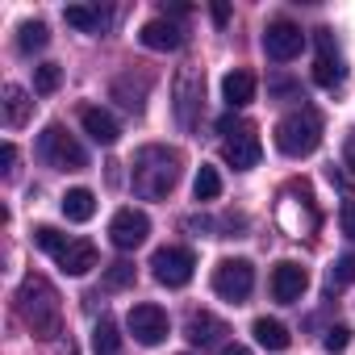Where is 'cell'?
Listing matches in <instances>:
<instances>
[{
	"label": "cell",
	"instance_id": "20",
	"mask_svg": "<svg viewBox=\"0 0 355 355\" xmlns=\"http://www.w3.org/2000/svg\"><path fill=\"white\" fill-rule=\"evenodd\" d=\"M251 334H255V343H259V347H268V351H284V347L293 343L288 326H284V322H276V318H255Z\"/></svg>",
	"mask_w": 355,
	"mask_h": 355
},
{
	"label": "cell",
	"instance_id": "25",
	"mask_svg": "<svg viewBox=\"0 0 355 355\" xmlns=\"http://www.w3.org/2000/svg\"><path fill=\"white\" fill-rule=\"evenodd\" d=\"M51 42V30L42 26V21H26L21 30H17V46H21V55H34V51H42Z\"/></svg>",
	"mask_w": 355,
	"mask_h": 355
},
{
	"label": "cell",
	"instance_id": "7",
	"mask_svg": "<svg viewBox=\"0 0 355 355\" xmlns=\"http://www.w3.org/2000/svg\"><path fill=\"white\" fill-rule=\"evenodd\" d=\"M251 288H255V268H251V259H222V263L214 268V293H218V297L243 305V301L251 297Z\"/></svg>",
	"mask_w": 355,
	"mask_h": 355
},
{
	"label": "cell",
	"instance_id": "32",
	"mask_svg": "<svg viewBox=\"0 0 355 355\" xmlns=\"http://www.w3.org/2000/svg\"><path fill=\"white\" fill-rule=\"evenodd\" d=\"M0 163H5V175H13V163H17V146L13 142L0 146Z\"/></svg>",
	"mask_w": 355,
	"mask_h": 355
},
{
	"label": "cell",
	"instance_id": "33",
	"mask_svg": "<svg viewBox=\"0 0 355 355\" xmlns=\"http://www.w3.org/2000/svg\"><path fill=\"white\" fill-rule=\"evenodd\" d=\"M230 21V5H214V26H226Z\"/></svg>",
	"mask_w": 355,
	"mask_h": 355
},
{
	"label": "cell",
	"instance_id": "10",
	"mask_svg": "<svg viewBox=\"0 0 355 355\" xmlns=\"http://www.w3.org/2000/svg\"><path fill=\"white\" fill-rule=\"evenodd\" d=\"M146 234H150V218H146L142 209H117L113 222H109V239H113L117 251H134V247H142Z\"/></svg>",
	"mask_w": 355,
	"mask_h": 355
},
{
	"label": "cell",
	"instance_id": "9",
	"mask_svg": "<svg viewBox=\"0 0 355 355\" xmlns=\"http://www.w3.org/2000/svg\"><path fill=\"white\" fill-rule=\"evenodd\" d=\"M263 51H268V59H276V63H293L301 51H305V34H301V26H293V21H272L268 30H263Z\"/></svg>",
	"mask_w": 355,
	"mask_h": 355
},
{
	"label": "cell",
	"instance_id": "1",
	"mask_svg": "<svg viewBox=\"0 0 355 355\" xmlns=\"http://www.w3.org/2000/svg\"><path fill=\"white\" fill-rule=\"evenodd\" d=\"M180 150H171V146H142L134 155V193L142 201H163L175 184H180Z\"/></svg>",
	"mask_w": 355,
	"mask_h": 355
},
{
	"label": "cell",
	"instance_id": "18",
	"mask_svg": "<svg viewBox=\"0 0 355 355\" xmlns=\"http://www.w3.org/2000/svg\"><path fill=\"white\" fill-rule=\"evenodd\" d=\"M55 263H59L67 276H88V272L96 268V247H92V243H84V239H76V243L55 259Z\"/></svg>",
	"mask_w": 355,
	"mask_h": 355
},
{
	"label": "cell",
	"instance_id": "17",
	"mask_svg": "<svg viewBox=\"0 0 355 355\" xmlns=\"http://www.w3.org/2000/svg\"><path fill=\"white\" fill-rule=\"evenodd\" d=\"M63 21H67L71 30H80V34H101V30L109 26V13H105L101 5H67V9H63Z\"/></svg>",
	"mask_w": 355,
	"mask_h": 355
},
{
	"label": "cell",
	"instance_id": "35",
	"mask_svg": "<svg viewBox=\"0 0 355 355\" xmlns=\"http://www.w3.org/2000/svg\"><path fill=\"white\" fill-rule=\"evenodd\" d=\"M347 159H351V167H355V146H351V155H347Z\"/></svg>",
	"mask_w": 355,
	"mask_h": 355
},
{
	"label": "cell",
	"instance_id": "26",
	"mask_svg": "<svg viewBox=\"0 0 355 355\" xmlns=\"http://www.w3.org/2000/svg\"><path fill=\"white\" fill-rule=\"evenodd\" d=\"M34 243H38L46 255H55V259H59V255L71 247V239H67L63 230H55V226H38V230H34Z\"/></svg>",
	"mask_w": 355,
	"mask_h": 355
},
{
	"label": "cell",
	"instance_id": "5",
	"mask_svg": "<svg viewBox=\"0 0 355 355\" xmlns=\"http://www.w3.org/2000/svg\"><path fill=\"white\" fill-rule=\"evenodd\" d=\"M38 155L51 163V167H59V171H84L88 167V150L55 121V125H46L42 130V138H38Z\"/></svg>",
	"mask_w": 355,
	"mask_h": 355
},
{
	"label": "cell",
	"instance_id": "29",
	"mask_svg": "<svg viewBox=\"0 0 355 355\" xmlns=\"http://www.w3.org/2000/svg\"><path fill=\"white\" fill-rule=\"evenodd\" d=\"M326 284H330V288H343V284H355V251H351V255H343V259H334V268H330V276H326Z\"/></svg>",
	"mask_w": 355,
	"mask_h": 355
},
{
	"label": "cell",
	"instance_id": "12",
	"mask_svg": "<svg viewBox=\"0 0 355 355\" xmlns=\"http://www.w3.org/2000/svg\"><path fill=\"white\" fill-rule=\"evenodd\" d=\"M305 288H309V272H305L301 263L284 259V263L272 268V297H276L280 305H297V301L305 297Z\"/></svg>",
	"mask_w": 355,
	"mask_h": 355
},
{
	"label": "cell",
	"instance_id": "31",
	"mask_svg": "<svg viewBox=\"0 0 355 355\" xmlns=\"http://www.w3.org/2000/svg\"><path fill=\"white\" fill-rule=\"evenodd\" d=\"M338 226H343L347 239H355V201H343V209H338Z\"/></svg>",
	"mask_w": 355,
	"mask_h": 355
},
{
	"label": "cell",
	"instance_id": "27",
	"mask_svg": "<svg viewBox=\"0 0 355 355\" xmlns=\"http://www.w3.org/2000/svg\"><path fill=\"white\" fill-rule=\"evenodd\" d=\"M59 84H63V67H59V63H42V67L34 71V92H38V96H51Z\"/></svg>",
	"mask_w": 355,
	"mask_h": 355
},
{
	"label": "cell",
	"instance_id": "30",
	"mask_svg": "<svg viewBox=\"0 0 355 355\" xmlns=\"http://www.w3.org/2000/svg\"><path fill=\"white\" fill-rule=\"evenodd\" d=\"M322 347H326L330 355H343V351L351 347V330H347V326H330L326 338H322Z\"/></svg>",
	"mask_w": 355,
	"mask_h": 355
},
{
	"label": "cell",
	"instance_id": "24",
	"mask_svg": "<svg viewBox=\"0 0 355 355\" xmlns=\"http://www.w3.org/2000/svg\"><path fill=\"white\" fill-rule=\"evenodd\" d=\"M117 347H121L117 322H113V318H101L96 330H92V351H96V355H117Z\"/></svg>",
	"mask_w": 355,
	"mask_h": 355
},
{
	"label": "cell",
	"instance_id": "28",
	"mask_svg": "<svg viewBox=\"0 0 355 355\" xmlns=\"http://www.w3.org/2000/svg\"><path fill=\"white\" fill-rule=\"evenodd\" d=\"M130 284H134V263L117 259V263L105 268V288H109V293H121V288H130Z\"/></svg>",
	"mask_w": 355,
	"mask_h": 355
},
{
	"label": "cell",
	"instance_id": "6",
	"mask_svg": "<svg viewBox=\"0 0 355 355\" xmlns=\"http://www.w3.org/2000/svg\"><path fill=\"white\" fill-rule=\"evenodd\" d=\"M193 268H197V255L189 247H159L150 255V276L163 288H184L193 280Z\"/></svg>",
	"mask_w": 355,
	"mask_h": 355
},
{
	"label": "cell",
	"instance_id": "11",
	"mask_svg": "<svg viewBox=\"0 0 355 355\" xmlns=\"http://www.w3.org/2000/svg\"><path fill=\"white\" fill-rule=\"evenodd\" d=\"M125 326H130V334H134L142 347H159V343L167 338V313H163L159 305H150V301L134 305L130 318H125Z\"/></svg>",
	"mask_w": 355,
	"mask_h": 355
},
{
	"label": "cell",
	"instance_id": "22",
	"mask_svg": "<svg viewBox=\"0 0 355 355\" xmlns=\"http://www.w3.org/2000/svg\"><path fill=\"white\" fill-rule=\"evenodd\" d=\"M92 214H96L92 189H71V193L63 197V218H67V222H92Z\"/></svg>",
	"mask_w": 355,
	"mask_h": 355
},
{
	"label": "cell",
	"instance_id": "16",
	"mask_svg": "<svg viewBox=\"0 0 355 355\" xmlns=\"http://www.w3.org/2000/svg\"><path fill=\"white\" fill-rule=\"evenodd\" d=\"M318 46H322V55H318V63H313V84L338 88L343 76H347V67H343L338 55H330V30H318Z\"/></svg>",
	"mask_w": 355,
	"mask_h": 355
},
{
	"label": "cell",
	"instance_id": "23",
	"mask_svg": "<svg viewBox=\"0 0 355 355\" xmlns=\"http://www.w3.org/2000/svg\"><path fill=\"white\" fill-rule=\"evenodd\" d=\"M193 197H197V201H218V197H222V175H218V167H209V163L197 167Z\"/></svg>",
	"mask_w": 355,
	"mask_h": 355
},
{
	"label": "cell",
	"instance_id": "2",
	"mask_svg": "<svg viewBox=\"0 0 355 355\" xmlns=\"http://www.w3.org/2000/svg\"><path fill=\"white\" fill-rule=\"evenodd\" d=\"M17 305H21V318L30 322L34 334H42V338H55L59 334V297H55V288L42 276H30L21 284Z\"/></svg>",
	"mask_w": 355,
	"mask_h": 355
},
{
	"label": "cell",
	"instance_id": "4",
	"mask_svg": "<svg viewBox=\"0 0 355 355\" xmlns=\"http://www.w3.org/2000/svg\"><path fill=\"white\" fill-rule=\"evenodd\" d=\"M218 130L226 134V142H222L226 163H230L234 171H251V167L259 163V155H263V146H259L255 130H251L247 121H239V117H222V121H218Z\"/></svg>",
	"mask_w": 355,
	"mask_h": 355
},
{
	"label": "cell",
	"instance_id": "14",
	"mask_svg": "<svg viewBox=\"0 0 355 355\" xmlns=\"http://www.w3.org/2000/svg\"><path fill=\"white\" fill-rule=\"evenodd\" d=\"M184 334H189L193 347H226L230 326H226L222 318H214V313H193L189 326H184Z\"/></svg>",
	"mask_w": 355,
	"mask_h": 355
},
{
	"label": "cell",
	"instance_id": "19",
	"mask_svg": "<svg viewBox=\"0 0 355 355\" xmlns=\"http://www.w3.org/2000/svg\"><path fill=\"white\" fill-rule=\"evenodd\" d=\"M222 96H226L230 109L251 105V101H255V76H251V71H230V76L222 80Z\"/></svg>",
	"mask_w": 355,
	"mask_h": 355
},
{
	"label": "cell",
	"instance_id": "13",
	"mask_svg": "<svg viewBox=\"0 0 355 355\" xmlns=\"http://www.w3.org/2000/svg\"><path fill=\"white\" fill-rule=\"evenodd\" d=\"M80 125H84V134H88L96 146H113V142L121 138V125L113 121V113H105V109H96V105H84V109H80Z\"/></svg>",
	"mask_w": 355,
	"mask_h": 355
},
{
	"label": "cell",
	"instance_id": "15",
	"mask_svg": "<svg viewBox=\"0 0 355 355\" xmlns=\"http://www.w3.org/2000/svg\"><path fill=\"white\" fill-rule=\"evenodd\" d=\"M138 42L146 51H180L184 46V34H180V26H171L167 17H155V21H146L138 30Z\"/></svg>",
	"mask_w": 355,
	"mask_h": 355
},
{
	"label": "cell",
	"instance_id": "8",
	"mask_svg": "<svg viewBox=\"0 0 355 355\" xmlns=\"http://www.w3.org/2000/svg\"><path fill=\"white\" fill-rule=\"evenodd\" d=\"M205 101V76L197 67H184L180 76H175V117H180L184 130L197 125V109Z\"/></svg>",
	"mask_w": 355,
	"mask_h": 355
},
{
	"label": "cell",
	"instance_id": "34",
	"mask_svg": "<svg viewBox=\"0 0 355 355\" xmlns=\"http://www.w3.org/2000/svg\"><path fill=\"white\" fill-rule=\"evenodd\" d=\"M222 355H251V351H247L243 343H226V347H222Z\"/></svg>",
	"mask_w": 355,
	"mask_h": 355
},
{
	"label": "cell",
	"instance_id": "21",
	"mask_svg": "<svg viewBox=\"0 0 355 355\" xmlns=\"http://www.w3.org/2000/svg\"><path fill=\"white\" fill-rule=\"evenodd\" d=\"M30 109H34L30 92H26L21 84H9V88H5V121L17 130V125H26V121H30Z\"/></svg>",
	"mask_w": 355,
	"mask_h": 355
},
{
	"label": "cell",
	"instance_id": "3",
	"mask_svg": "<svg viewBox=\"0 0 355 355\" xmlns=\"http://www.w3.org/2000/svg\"><path fill=\"white\" fill-rule=\"evenodd\" d=\"M322 142V117L313 109H297L288 117H280L276 125V146L288 155V159H301V155H313Z\"/></svg>",
	"mask_w": 355,
	"mask_h": 355
}]
</instances>
